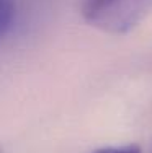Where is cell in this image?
Listing matches in <instances>:
<instances>
[{
  "label": "cell",
  "mask_w": 152,
  "mask_h": 153,
  "mask_svg": "<svg viewBox=\"0 0 152 153\" xmlns=\"http://www.w3.org/2000/svg\"><path fill=\"white\" fill-rule=\"evenodd\" d=\"M152 0H85L84 16L110 31H126L147 12Z\"/></svg>",
  "instance_id": "obj_1"
},
{
  "label": "cell",
  "mask_w": 152,
  "mask_h": 153,
  "mask_svg": "<svg viewBox=\"0 0 152 153\" xmlns=\"http://www.w3.org/2000/svg\"><path fill=\"white\" fill-rule=\"evenodd\" d=\"M15 20V5L12 0H0V38L10 31Z\"/></svg>",
  "instance_id": "obj_2"
},
{
  "label": "cell",
  "mask_w": 152,
  "mask_h": 153,
  "mask_svg": "<svg viewBox=\"0 0 152 153\" xmlns=\"http://www.w3.org/2000/svg\"><path fill=\"white\" fill-rule=\"evenodd\" d=\"M93 153H141V150L136 145H124V147H105L98 148Z\"/></svg>",
  "instance_id": "obj_3"
},
{
  "label": "cell",
  "mask_w": 152,
  "mask_h": 153,
  "mask_svg": "<svg viewBox=\"0 0 152 153\" xmlns=\"http://www.w3.org/2000/svg\"><path fill=\"white\" fill-rule=\"evenodd\" d=\"M0 153H3V150H2V147H0Z\"/></svg>",
  "instance_id": "obj_4"
}]
</instances>
